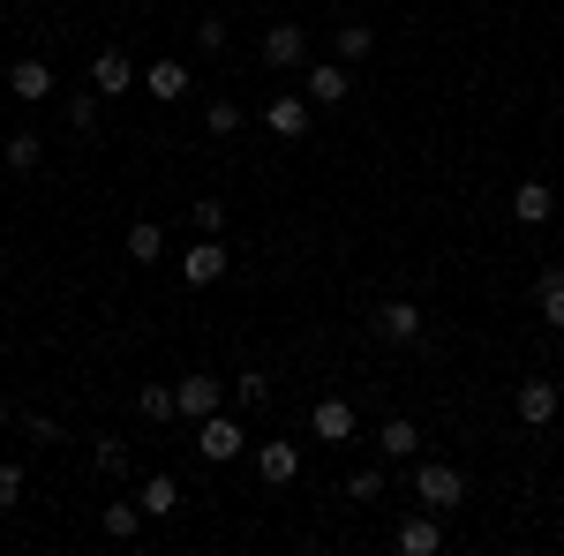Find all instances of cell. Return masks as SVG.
Wrapping results in <instances>:
<instances>
[{"instance_id":"obj_26","label":"cell","mask_w":564,"mask_h":556,"mask_svg":"<svg viewBox=\"0 0 564 556\" xmlns=\"http://www.w3.org/2000/svg\"><path fill=\"white\" fill-rule=\"evenodd\" d=\"M90 467L106 473V481H121V473H129V444H121V436H98V451H90Z\"/></svg>"},{"instance_id":"obj_1","label":"cell","mask_w":564,"mask_h":556,"mask_svg":"<svg viewBox=\"0 0 564 556\" xmlns=\"http://www.w3.org/2000/svg\"><path fill=\"white\" fill-rule=\"evenodd\" d=\"M414 497H422V504H430V512H459V504H467V473L452 467V459H422V467H414Z\"/></svg>"},{"instance_id":"obj_33","label":"cell","mask_w":564,"mask_h":556,"mask_svg":"<svg viewBox=\"0 0 564 556\" xmlns=\"http://www.w3.org/2000/svg\"><path fill=\"white\" fill-rule=\"evenodd\" d=\"M23 436H31V444H61V428L45 422V414H23Z\"/></svg>"},{"instance_id":"obj_12","label":"cell","mask_w":564,"mask_h":556,"mask_svg":"<svg viewBox=\"0 0 564 556\" xmlns=\"http://www.w3.org/2000/svg\"><path fill=\"white\" fill-rule=\"evenodd\" d=\"M8 90H15V98H23V106H45V98H53V68H45L39 53H23V61H15V68H8Z\"/></svg>"},{"instance_id":"obj_32","label":"cell","mask_w":564,"mask_h":556,"mask_svg":"<svg viewBox=\"0 0 564 556\" xmlns=\"http://www.w3.org/2000/svg\"><path fill=\"white\" fill-rule=\"evenodd\" d=\"M196 53H226V23H218V15L196 23Z\"/></svg>"},{"instance_id":"obj_10","label":"cell","mask_w":564,"mask_h":556,"mask_svg":"<svg viewBox=\"0 0 564 556\" xmlns=\"http://www.w3.org/2000/svg\"><path fill=\"white\" fill-rule=\"evenodd\" d=\"M391 542H399V556H436V549H444V512L422 504L414 519H399V534H391Z\"/></svg>"},{"instance_id":"obj_18","label":"cell","mask_w":564,"mask_h":556,"mask_svg":"<svg viewBox=\"0 0 564 556\" xmlns=\"http://www.w3.org/2000/svg\"><path fill=\"white\" fill-rule=\"evenodd\" d=\"M98 121H106V98H98L90 84H84V90H68V129L90 143V135H98Z\"/></svg>"},{"instance_id":"obj_6","label":"cell","mask_w":564,"mask_h":556,"mask_svg":"<svg viewBox=\"0 0 564 556\" xmlns=\"http://www.w3.org/2000/svg\"><path fill=\"white\" fill-rule=\"evenodd\" d=\"M308 121H316V106H308L302 90H279V98H263V129L279 135V143H302Z\"/></svg>"},{"instance_id":"obj_24","label":"cell","mask_w":564,"mask_h":556,"mask_svg":"<svg viewBox=\"0 0 564 556\" xmlns=\"http://www.w3.org/2000/svg\"><path fill=\"white\" fill-rule=\"evenodd\" d=\"M98 526H106L113 542H135V534H143V504H106V512H98Z\"/></svg>"},{"instance_id":"obj_13","label":"cell","mask_w":564,"mask_h":556,"mask_svg":"<svg viewBox=\"0 0 564 556\" xmlns=\"http://www.w3.org/2000/svg\"><path fill=\"white\" fill-rule=\"evenodd\" d=\"M143 90H151L159 106H181V98L196 90V76H188V61H151V68H143Z\"/></svg>"},{"instance_id":"obj_11","label":"cell","mask_w":564,"mask_h":556,"mask_svg":"<svg viewBox=\"0 0 564 556\" xmlns=\"http://www.w3.org/2000/svg\"><path fill=\"white\" fill-rule=\"evenodd\" d=\"M135 84H143V76H135V61L121 45H106V53L90 61V90H98V98H121V90H135Z\"/></svg>"},{"instance_id":"obj_4","label":"cell","mask_w":564,"mask_h":556,"mask_svg":"<svg viewBox=\"0 0 564 556\" xmlns=\"http://www.w3.org/2000/svg\"><path fill=\"white\" fill-rule=\"evenodd\" d=\"M347 90H354L347 61H308V68H302V98L316 106V113H332V106H347Z\"/></svg>"},{"instance_id":"obj_35","label":"cell","mask_w":564,"mask_h":556,"mask_svg":"<svg viewBox=\"0 0 564 556\" xmlns=\"http://www.w3.org/2000/svg\"><path fill=\"white\" fill-rule=\"evenodd\" d=\"M0 173H8V159H0Z\"/></svg>"},{"instance_id":"obj_9","label":"cell","mask_w":564,"mask_h":556,"mask_svg":"<svg viewBox=\"0 0 564 556\" xmlns=\"http://www.w3.org/2000/svg\"><path fill=\"white\" fill-rule=\"evenodd\" d=\"M196 451H204L212 467H234V459L249 451V436H241V422H226V414H212V422H196Z\"/></svg>"},{"instance_id":"obj_5","label":"cell","mask_w":564,"mask_h":556,"mask_svg":"<svg viewBox=\"0 0 564 556\" xmlns=\"http://www.w3.org/2000/svg\"><path fill=\"white\" fill-rule=\"evenodd\" d=\"M226 271H234V257H226V241H218V233H196V241L181 249V279H188V286H218Z\"/></svg>"},{"instance_id":"obj_20","label":"cell","mask_w":564,"mask_h":556,"mask_svg":"<svg viewBox=\"0 0 564 556\" xmlns=\"http://www.w3.org/2000/svg\"><path fill=\"white\" fill-rule=\"evenodd\" d=\"M377 444H384V459H414V451H422V428L406 422V414H391V422H384V436H377Z\"/></svg>"},{"instance_id":"obj_34","label":"cell","mask_w":564,"mask_h":556,"mask_svg":"<svg viewBox=\"0 0 564 556\" xmlns=\"http://www.w3.org/2000/svg\"><path fill=\"white\" fill-rule=\"evenodd\" d=\"M8 428H15V406H8V399H0V436H8Z\"/></svg>"},{"instance_id":"obj_2","label":"cell","mask_w":564,"mask_h":556,"mask_svg":"<svg viewBox=\"0 0 564 556\" xmlns=\"http://www.w3.org/2000/svg\"><path fill=\"white\" fill-rule=\"evenodd\" d=\"M263 68L271 76H302L308 68V23H263Z\"/></svg>"},{"instance_id":"obj_8","label":"cell","mask_w":564,"mask_h":556,"mask_svg":"<svg viewBox=\"0 0 564 556\" xmlns=\"http://www.w3.org/2000/svg\"><path fill=\"white\" fill-rule=\"evenodd\" d=\"M512 414H520L527 428H550V422L564 414V391L550 384V377H527V384L512 391Z\"/></svg>"},{"instance_id":"obj_21","label":"cell","mask_w":564,"mask_h":556,"mask_svg":"<svg viewBox=\"0 0 564 556\" xmlns=\"http://www.w3.org/2000/svg\"><path fill=\"white\" fill-rule=\"evenodd\" d=\"M135 414H143V422H181L174 384H143V391H135Z\"/></svg>"},{"instance_id":"obj_16","label":"cell","mask_w":564,"mask_h":556,"mask_svg":"<svg viewBox=\"0 0 564 556\" xmlns=\"http://www.w3.org/2000/svg\"><path fill=\"white\" fill-rule=\"evenodd\" d=\"M257 473L271 489H286V481L302 473V451H294V444H257Z\"/></svg>"},{"instance_id":"obj_27","label":"cell","mask_w":564,"mask_h":556,"mask_svg":"<svg viewBox=\"0 0 564 556\" xmlns=\"http://www.w3.org/2000/svg\"><path fill=\"white\" fill-rule=\"evenodd\" d=\"M234 406H271V377L263 369H241L234 377Z\"/></svg>"},{"instance_id":"obj_28","label":"cell","mask_w":564,"mask_h":556,"mask_svg":"<svg viewBox=\"0 0 564 556\" xmlns=\"http://www.w3.org/2000/svg\"><path fill=\"white\" fill-rule=\"evenodd\" d=\"M347 497H354V504H377V497H384V467H354L347 473Z\"/></svg>"},{"instance_id":"obj_17","label":"cell","mask_w":564,"mask_h":556,"mask_svg":"<svg viewBox=\"0 0 564 556\" xmlns=\"http://www.w3.org/2000/svg\"><path fill=\"white\" fill-rule=\"evenodd\" d=\"M135 504H143V519H174L181 512V481H174V473H151Z\"/></svg>"},{"instance_id":"obj_29","label":"cell","mask_w":564,"mask_h":556,"mask_svg":"<svg viewBox=\"0 0 564 556\" xmlns=\"http://www.w3.org/2000/svg\"><path fill=\"white\" fill-rule=\"evenodd\" d=\"M204 129L234 135V129H241V106H234V98H204Z\"/></svg>"},{"instance_id":"obj_30","label":"cell","mask_w":564,"mask_h":556,"mask_svg":"<svg viewBox=\"0 0 564 556\" xmlns=\"http://www.w3.org/2000/svg\"><path fill=\"white\" fill-rule=\"evenodd\" d=\"M188 226H196V233H226V204H212V196L188 204Z\"/></svg>"},{"instance_id":"obj_3","label":"cell","mask_w":564,"mask_h":556,"mask_svg":"<svg viewBox=\"0 0 564 556\" xmlns=\"http://www.w3.org/2000/svg\"><path fill=\"white\" fill-rule=\"evenodd\" d=\"M226 399H234V384H218L212 369H196V377H181V384H174L181 422H212V414H226Z\"/></svg>"},{"instance_id":"obj_22","label":"cell","mask_w":564,"mask_h":556,"mask_svg":"<svg viewBox=\"0 0 564 556\" xmlns=\"http://www.w3.org/2000/svg\"><path fill=\"white\" fill-rule=\"evenodd\" d=\"M0 159H8V173H31V166L45 159V135H31V129L8 135V143H0Z\"/></svg>"},{"instance_id":"obj_36","label":"cell","mask_w":564,"mask_h":556,"mask_svg":"<svg viewBox=\"0 0 564 556\" xmlns=\"http://www.w3.org/2000/svg\"><path fill=\"white\" fill-rule=\"evenodd\" d=\"M106 8H113V0H106Z\"/></svg>"},{"instance_id":"obj_23","label":"cell","mask_w":564,"mask_h":556,"mask_svg":"<svg viewBox=\"0 0 564 556\" xmlns=\"http://www.w3.org/2000/svg\"><path fill=\"white\" fill-rule=\"evenodd\" d=\"M332 45H339V61H369V53H377V31H369V23H339Z\"/></svg>"},{"instance_id":"obj_14","label":"cell","mask_w":564,"mask_h":556,"mask_svg":"<svg viewBox=\"0 0 564 556\" xmlns=\"http://www.w3.org/2000/svg\"><path fill=\"white\" fill-rule=\"evenodd\" d=\"M308 428H316V444H354V406L347 399H316L308 406Z\"/></svg>"},{"instance_id":"obj_15","label":"cell","mask_w":564,"mask_h":556,"mask_svg":"<svg viewBox=\"0 0 564 556\" xmlns=\"http://www.w3.org/2000/svg\"><path fill=\"white\" fill-rule=\"evenodd\" d=\"M512 218H520V226H550V218H557V188H550V181H520V188H512Z\"/></svg>"},{"instance_id":"obj_19","label":"cell","mask_w":564,"mask_h":556,"mask_svg":"<svg viewBox=\"0 0 564 556\" xmlns=\"http://www.w3.org/2000/svg\"><path fill=\"white\" fill-rule=\"evenodd\" d=\"M534 308H542L550 331H564V271H542V279H534Z\"/></svg>"},{"instance_id":"obj_31","label":"cell","mask_w":564,"mask_h":556,"mask_svg":"<svg viewBox=\"0 0 564 556\" xmlns=\"http://www.w3.org/2000/svg\"><path fill=\"white\" fill-rule=\"evenodd\" d=\"M15 504H23V467L0 459V512H15Z\"/></svg>"},{"instance_id":"obj_7","label":"cell","mask_w":564,"mask_h":556,"mask_svg":"<svg viewBox=\"0 0 564 556\" xmlns=\"http://www.w3.org/2000/svg\"><path fill=\"white\" fill-rule=\"evenodd\" d=\"M377 331H384L391 346H422V339H430V316H422V301L391 294L384 308H377Z\"/></svg>"},{"instance_id":"obj_25","label":"cell","mask_w":564,"mask_h":556,"mask_svg":"<svg viewBox=\"0 0 564 556\" xmlns=\"http://www.w3.org/2000/svg\"><path fill=\"white\" fill-rule=\"evenodd\" d=\"M129 257L135 263H159V257H166V233H159L151 218H135V226H129Z\"/></svg>"}]
</instances>
